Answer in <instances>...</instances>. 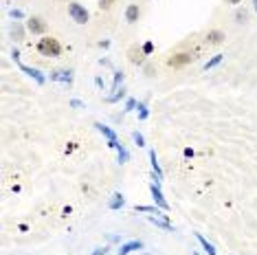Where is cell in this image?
I'll use <instances>...</instances> for the list:
<instances>
[{"label": "cell", "mask_w": 257, "mask_h": 255, "mask_svg": "<svg viewBox=\"0 0 257 255\" xmlns=\"http://www.w3.org/2000/svg\"><path fill=\"white\" fill-rule=\"evenodd\" d=\"M95 128H97L99 132H101L103 137L108 139V146H110V148H114V150L119 148V141H116V135H114V130H110V128H108V125H103V123H95Z\"/></svg>", "instance_id": "8992f818"}, {"label": "cell", "mask_w": 257, "mask_h": 255, "mask_svg": "<svg viewBox=\"0 0 257 255\" xmlns=\"http://www.w3.org/2000/svg\"><path fill=\"white\" fill-rule=\"evenodd\" d=\"M143 51H145V55L152 53V51H154V44H152V42H145V44H143Z\"/></svg>", "instance_id": "f546056e"}, {"label": "cell", "mask_w": 257, "mask_h": 255, "mask_svg": "<svg viewBox=\"0 0 257 255\" xmlns=\"http://www.w3.org/2000/svg\"><path fill=\"white\" fill-rule=\"evenodd\" d=\"M134 211H141V213H156V216H161L163 220H167L169 216H165V213H161L163 209L161 207H148V205H137L134 207Z\"/></svg>", "instance_id": "4fadbf2b"}, {"label": "cell", "mask_w": 257, "mask_h": 255, "mask_svg": "<svg viewBox=\"0 0 257 255\" xmlns=\"http://www.w3.org/2000/svg\"><path fill=\"white\" fill-rule=\"evenodd\" d=\"M139 18H141V7H139V5H127L125 20L130 22V25H134V22H139Z\"/></svg>", "instance_id": "8fae6325"}, {"label": "cell", "mask_w": 257, "mask_h": 255, "mask_svg": "<svg viewBox=\"0 0 257 255\" xmlns=\"http://www.w3.org/2000/svg\"><path fill=\"white\" fill-rule=\"evenodd\" d=\"M150 191H152V198H154L156 207H161L163 211H169V205H167L165 196H163V191H161V187H159V183H154V185H152Z\"/></svg>", "instance_id": "5b68a950"}, {"label": "cell", "mask_w": 257, "mask_h": 255, "mask_svg": "<svg viewBox=\"0 0 257 255\" xmlns=\"http://www.w3.org/2000/svg\"><path fill=\"white\" fill-rule=\"evenodd\" d=\"M150 222H152V224H156V227H161V229H167V231H172V229H174L172 224L167 222V220H159V218H154V216H150Z\"/></svg>", "instance_id": "ffe728a7"}, {"label": "cell", "mask_w": 257, "mask_h": 255, "mask_svg": "<svg viewBox=\"0 0 257 255\" xmlns=\"http://www.w3.org/2000/svg\"><path fill=\"white\" fill-rule=\"evenodd\" d=\"M196 240L200 242V246H202V248H204V251H207L209 255H218V253H215V248H213V244H209V242L204 240V237H202L200 233H196Z\"/></svg>", "instance_id": "ac0fdd59"}, {"label": "cell", "mask_w": 257, "mask_h": 255, "mask_svg": "<svg viewBox=\"0 0 257 255\" xmlns=\"http://www.w3.org/2000/svg\"><path fill=\"white\" fill-rule=\"evenodd\" d=\"M36 51L42 57H60L62 55V44H60V40L53 38V36H44V38H40L38 40V44H36Z\"/></svg>", "instance_id": "6da1fadb"}, {"label": "cell", "mask_w": 257, "mask_h": 255, "mask_svg": "<svg viewBox=\"0 0 257 255\" xmlns=\"http://www.w3.org/2000/svg\"><path fill=\"white\" fill-rule=\"evenodd\" d=\"M137 106H139V103H137V99H132V97H130V99L125 101V112H132V110L137 108Z\"/></svg>", "instance_id": "4316f807"}, {"label": "cell", "mask_w": 257, "mask_h": 255, "mask_svg": "<svg viewBox=\"0 0 257 255\" xmlns=\"http://www.w3.org/2000/svg\"><path fill=\"white\" fill-rule=\"evenodd\" d=\"M253 9L257 11V0H253Z\"/></svg>", "instance_id": "836d02e7"}, {"label": "cell", "mask_w": 257, "mask_h": 255, "mask_svg": "<svg viewBox=\"0 0 257 255\" xmlns=\"http://www.w3.org/2000/svg\"><path fill=\"white\" fill-rule=\"evenodd\" d=\"M95 84L99 86V88H103V79L101 77H95Z\"/></svg>", "instance_id": "1f68e13d"}, {"label": "cell", "mask_w": 257, "mask_h": 255, "mask_svg": "<svg viewBox=\"0 0 257 255\" xmlns=\"http://www.w3.org/2000/svg\"><path fill=\"white\" fill-rule=\"evenodd\" d=\"M143 248V242L141 240H132V242H125V244L119 246V251H116V255H130L132 251H141Z\"/></svg>", "instance_id": "52a82bcc"}, {"label": "cell", "mask_w": 257, "mask_h": 255, "mask_svg": "<svg viewBox=\"0 0 257 255\" xmlns=\"http://www.w3.org/2000/svg\"><path fill=\"white\" fill-rule=\"evenodd\" d=\"M123 77L125 75L121 73V71H116L114 73V82H112V90H119V84H123Z\"/></svg>", "instance_id": "603a6c76"}, {"label": "cell", "mask_w": 257, "mask_h": 255, "mask_svg": "<svg viewBox=\"0 0 257 255\" xmlns=\"http://www.w3.org/2000/svg\"><path fill=\"white\" fill-rule=\"evenodd\" d=\"M226 3H229V5H239L242 0H226Z\"/></svg>", "instance_id": "d6a6232c"}, {"label": "cell", "mask_w": 257, "mask_h": 255, "mask_svg": "<svg viewBox=\"0 0 257 255\" xmlns=\"http://www.w3.org/2000/svg\"><path fill=\"white\" fill-rule=\"evenodd\" d=\"M49 25L44 22V18H40V16H31V18L27 20V31L33 33V36H44Z\"/></svg>", "instance_id": "277c9868"}, {"label": "cell", "mask_w": 257, "mask_h": 255, "mask_svg": "<svg viewBox=\"0 0 257 255\" xmlns=\"http://www.w3.org/2000/svg\"><path fill=\"white\" fill-rule=\"evenodd\" d=\"M112 5H114V0H99V9H103V11L112 9Z\"/></svg>", "instance_id": "484cf974"}, {"label": "cell", "mask_w": 257, "mask_h": 255, "mask_svg": "<svg viewBox=\"0 0 257 255\" xmlns=\"http://www.w3.org/2000/svg\"><path fill=\"white\" fill-rule=\"evenodd\" d=\"M51 82H73V71H53L51 73Z\"/></svg>", "instance_id": "7c38bea8"}, {"label": "cell", "mask_w": 257, "mask_h": 255, "mask_svg": "<svg viewBox=\"0 0 257 255\" xmlns=\"http://www.w3.org/2000/svg\"><path fill=\"white\" fill-rule=\"evenodd\" d=\"M150 161H152V170H154V178H156V183H161V181H163V170H161L159 161H156V152H154V150L150 152Z\"/></svg>", "instance_id": "5bb4252c"}, {"label": "cell", "mask_w": 257, "mask_h": 255, "mask_svg": "<svg viewBox=\"0 0 257 255\" xmlns=\"http://www.w3.org/2000/svg\"><path fill=\"white\" fill-rule=\"evenodd\" d=\"M68 16L73 18V22H77V25H86L88 22V11H86L84 5L79 3H68Z\"/></svg>", "instance_id": "3957f363"}, {"label": "cell", "mask_w": 257, "mask_h": 255, "mask_svg": "<svg viewBox=\"0 0 257 255\" xmlns=\"http://www.w3.org/2000/svg\"><path fill=\"white\" fill-rule=\"evenodd\" d=\"M25 29L27 27H22L20 22H14V25H11V38L16 40V42H20V40H25Z\"/></svg>", "instance_id": "9a60e30c"}, {"label": "cell", "mask_w": 257, "mask_h": 255, "mask_svg": "<svg viewBox=\"0 0 257 255\" xmlns=\"http://www.w3.org/2000/svg\"><path fill=\"white\" fill-rule=\"evenodd\" d=\"M127 57H130V62H132V64H143V60H145V51H143V49H139V44H134V46H130V51H127Z\"/></svg>", "instance_id": "9c48e42d"}, {"label": "cell", "mask_w": 257, "mask_h": 255, "mask_svg": "<svg viewBox=\"0 0 257 255\" xmlns=\"http://www.w3.org/2000/svg\"><path fill=\"white\" fill-rule=\"evenodd\" d=\"M9 16H11L14 20H22V18H25V14H22L20 9H11V11H9Z\"/></svg>", "instance_id": "83f0119b"}, {"label": "cell", "mask_w": 257, "mask_h": 255, "mask_svg": "<svg viewBox=\"0 0 257 255\" xmlns=\"http://www.w3.org/2000/svg\"><path fill=\"white\" fill-rule=\"evenodd\" d=\"M116 152H119V163H121V165L127 163V159H130V154H127V150H125L123 146H121V143H119V148H116Z\"/></svg>", "instance_id": "7402d4cb"}, {"label": "cell", "mask_w": 257, "mask_h": 255, "mask_svg": "<svg viewBox=\"0 0 257 255\" xmlns=\"http://www.w3.org/2000/svg\"><path fill=\"white\" fill-rule=\"evenodd\" d=\"M71 106H73V108H84V103H81L79 99H73V101H71Z\"/></svg>", "instance_id": "4dcf8cb0"}, {"label": "cell", "mask_w": 257, "mask_h": 255, "mask_svg": "<svg viewBox=\"0 0 257 255\" xmlns=\"http://www.w3.org/2000/svg\"><path fill=\"white\" fill-rule=\"evenodd\" d=\"M108 251H110V248H108V246H101V248H95V251H92L90 255H106Z\"/></svg>", "instance_id": "f1b7e54d"}, {"label": "cell", "mask_w": 257, "mask_h": 255, "mask_svg": "<svg viewBox=\"0 0 257 255\" xmlns=\"http://www.w3.org/2000/svg\"><path fill=\"white\" fill-rule=\"evenodd\" d=\"M20 71H22V73H27L29 77H33V79H36V82H38L40 86H42V84L46 82V79H44V75H42V71H38V68H31V66H25V64H20Z\"/></svg>", "instance_id": "30bf717a"}, {"label": "cell", "mask_w": 257, "mask_h": 255, "mask_svg": "<svg viewBox=\"0 0 257 255\" xmlns=\"http://www.w3.org/2000/svg\"><path fill=\"white\" fill-rule=\"evenodd\" d=\"M196 60V53H191V51H180V53H174L172 57L167 60V66L169 68H183L187 64H191Z\"/></svg>", "instance_id": "7a4b0ae2"}, {"label": "cell", "mask_w": 257, "mask_h": 255, "mask_svg": "<svg viewBox=\"0 0 257 255\" xmlns=\"http://www.w3.org/2000/svg\"><path fill=\"white\" fill-rule=\"evenodd\" d=\"M137 110H139V119H141V121H145L150 117V110H148V103H145V101H139Z\"/></svg>", "instance_id": "d6986e66"}, {"label": "cell", "mask_w": 257, "mask_h": 255, "mask_svg": "<svg viewBox=\"0 0 257 255\" xmlns=\"http://www.w3.org/2000/svg\"><path fill=\"white\" fill-rule=\"evenodd\" d=\"M125 205V198H123V194H119V191H116V194H112V198H110V202H108V207L110 209H121V207Z\"/></svg>", "instance_id": "2e32d148"}, {"label": "cell", "mask_w": 257, "mask_h": 255, "mask_svg": "<svg viewBox=\"0 0 257 255\" xmlns=\"http://www.w3.org/2000/svg\"><path fill=\"white\" fill-rule=\"evenodd\" d=\"M132 139H134V143H137L139 148H143V146H145V139H143V135H141V132H134V135H132Z\"/></svg>", "instance_id": "d4e9b609"}, {"label": "cell", "mask_w": 257, "mask_h": 255, "mask_svg": "<svg viewBox=\"0 0 257 255\" xmlns=\"http://www.w3.org/2000/svg\"><path fill=\"white\" fill-rule=\"evenodd\" d=\"M235 20H237V22H242V25H244V22L248 20V11H246V9H239L237 14H235Z\"/></svg>", "instance_id": "cb8c5ba5"}, {"label": "cell", "mask_w": 257, "mask_h": 255, "mask_svg": "<svg viewBox=\"0 0 257 255\" xmlns=\"http://www.w3.org/2000/svg\"><path fill=\"white\" fill-rule=\"evenodd\" d=\"M224 40H226V36L220 31V29H211V31L204 36V42H207V44H222Z\"/></svg>", "instance_id": "ba28073f"}, {"label": "cell", "mask_w": 257, "mask_h": 255, "mask_svg": "<svg viewBox=\"0 0 257 255\" xmlns=\"http://www.w3.org/2000/svg\"><path fill=\"white\" fill-rule=\"evenodd\" d=\"M222 60H224V55H222V53H218V55H213V57H211V60H209L207 64H204V71H209V68L218 66V64H220Z\"/></svg>", "instance_id": "44dd1931"}, {"label": "cell", "mask_w": 257, "mask_h": 255, "mask_svg": "<svg viewBox=\"0 0 257 255\" xmlns=\"http://www.w3.org/2000/svg\"><path fill=\"white\" fill-rule=\"evenodd\" d=\"M121 99H125V88H123V86H121L119 90H114V95L106 97V101H108V103H116V101H121Z\"/></svg>", "instance_id": "e0dca14e"}]
</instances>
